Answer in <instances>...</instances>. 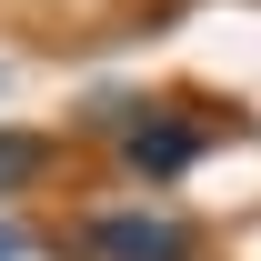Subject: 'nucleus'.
Instances as JSON below:
<instances>
[{
	"instance_id": "obj_1",
	"label": "nucleus",
	"mask_w": 261,
	"mask_h": 261,
	"mask_svg": "<svg viewBox=\"0 0 261 261\" xmlns=\"http://www.w3.org/2000/svg\"><path fill=\"white\" fill-rule=\"evenodd\" d=\"M211 100H141L130 111V130L111 141V161L141 181V191H171L181 171H201L211 161V141H221V121H201Z\"/></svg>"
},
{
	"instance_id": "obj_2",
	"label": "nucleus",
	"mask_w": 261,
	"mask_h": 261,
	"mask_svg": "<svg viewBox=\"0 0 261 261\" xmlns=\"http://www.w3.org/2000/svg\"><path fill=\"white\" fill-rule=\"evenodd\" d=\"M81 261H201V221L171 211V201H111L70 231Z\"/></svg>"
},
{
	"instance_id": "obj_3",
	"label": "nucleus",
	"mask_w": 261,
	"mask_h": 261,
	"mask_svg": "<svg viewBox=\"0 0 261 261\" xmlns=\"http://www.w3.org/2000/svg\"><path fill=\"white\" fill-rule=\"evenodd\" d=\"M61 171V130H31V121H0V211L20 191H40Z\"/></svg>"
},
{
	"instance_id": "obj_4",
	"label": "nucleus",
	"mask_w": 261,
	"mask_h": 261,
	"mask_svg": "<svg viewBox=\"0 0 261 261\" xmlns=\"http://www.w3.org/2000/svg\"><path fill=\"white\" fill-rule=\"evenodd\" d=\"M0 261H40V231H31V221H10V211H0Z\"/></svg>"
}]
</instances>
